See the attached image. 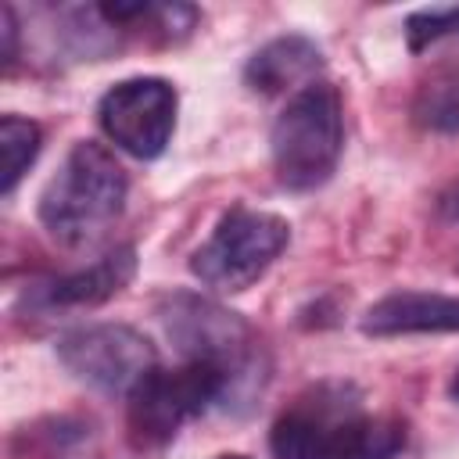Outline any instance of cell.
Instances as JSON below:
<instances>
[{
  "instance_id": "cell-1",
  "label": "cell",
  "mask_w": 459,
  "mask_h": 459,
  "mask_svg": "<svg viewBox=\"0 0 459 459\" xmlns=\"http://www.w3.org/2000/svg\"><path fill=\"white\" fill-rule=\"evenodd\" d=\"M158 319L165 326V337L186 362L215 366L226 377L230 402H244L262 387L265 366L258 337L226 305L194 290H172L158 301Z\"/></svg>"
},
{
  "instance_id": "cell-2",
  "label": "cell",
  "mask_w": 459,
  "mask_h": 459,
  "mask_svg": "<svg viewBox=\"0 0 459 459\" xmlns=\"http://www.w3.org/2000/svg\"><path fill=\"white\" fill-rule=\"evenodd\" d=\"M126 194L129 179L115 154L93 140H79L39 194V222L57 244L82 247L122 215Z\"/></svg>"
},
{
  "instance_id": "cell-3",
  "label": "cell",
  "mask_w": 459,
  "mask_h": 459,
  "mask_svg": "<svg viewBox=\"0 0 459 459\" xmlns=\"http://www.w3.org/2000/svg\"><path fill=\"white\" fill-rule=\"evenodd\" d=\"M341 147H344L341 93L323 79L301 86L276 115L269 133L273 169L280 186L287 190L323 186L341 161Z\"/></svg>"
},
{
  "instance_id": "cell-4",
  "label": "cell",
  "mask_w": 459,
  "mask_h": 459,
  "mask_svg": "<svg viewBox=\"0 0 459 459\" xmlns=\"http://www.w3.org/2000/svg\"><path fill=\"white\" fill-rule=\"evenodd\" d=\"M287 240H290L287 219L237 204L215 222L212 237L194 251L190 273L204 287L233 294L251 287L258 276H265V269L280 258Z\"/></svg>"
},
{
  "instance_id": "cell-5",
  "label": "cell",
  "mask_w": 459,
  "mask_h": 459,
  "mask_svg": "<svg viewBox=\"0 0 459 459\" xmlns=\"http://www.w3.org/2000/svg\"><path fill=\"white\" fill-rule=\"evenodd\" d=\"M129 434L143 448H158L179 434V427L212 405L230 402V384L215 366L183 362L176 369L154 366L129 394Z\"/></svg>"
},
{
  "instance_id": "cell-6",
  "label": "cell",
  "mask_w": 459,
  "mask_h": 459,
  "mask_svg": "<svg viewBox=\"0 0 459 459\" xmlns=\"http://www.w3.org/2000/svg\"><path fill=\"white\" fill-rule=\"evenodd\" d=\"M54 351L75 380L104 394H129L158 366V348L151 344V337H143L126 323H97V326L68 330Z\"/></svg>"
},
{
  "instance_id": "cell-7",
  "label": "cell",
  "mask_w": 459,
  "mask_h": 459,
  "mask_svg": "<svg viewBox=\"0 0 459 459\" xmlns=\"http://www.w3.org/2000/svg\"><path fill=\"white\" fill-rule=\"evenodd\" d=\"M176 108H179V97L172 82L158 75H136V79L115 82L100 97L97 122L118 151L140 161H151L169 147L176 133Z\"/></svg>"
},
{
  "instance_id": "cell-8",
  "label": "cell",
  "mask_w": 459,
  "mask_h": 459,
  "mask_svg": "<svg viewBox=\"0 0 459 459\" xmlns=\"http://www.w3.org/2000/svg\"><path fill=\"white\" fill-rule=\"evenodd\" d=\"M359 412V398L348 384H319L301 394L269 430L276 459H319L344 420Z\"/></svg>"
},
{
  "instance_id": "cell-9",
  "label": "cell",
  "mask_w": 459,
  "mask_h": 459,
  "mask_svg": "<svg viewBox=\"0 0 459 459\" xmlns=\"http://www.w3.org/2000/svg\"><path fill=\"white\" fill-rule=\"evenodd\" d=\"M133 276H136V251H133V244H122L79 273H65V276L29 287L25 305L36 312L93 308V305H104L108 298H115L122 287H129Z\"/></svg>"
},
{
  "instance_id": "cell-10",
  "label": "cell",
  "mask_w": 459,
  "mask_h": 459,
  "mask_svg": "<svg viewBox=\"0 0 459 459\" xmlns=\"http://www.w3.org/2000/svg\"><path fill=\"white\" fill-rule=\"evenodd\" d=\"M359 326L369 337L459 333V298L427 294V290H398V294L373 301Z\"/></svg>"
},
{
  "instance_id": "cell-11",
  "label": "cell",
  "mask_w": 459,
  "mask_h": 459,
  "mask_svg": "<svg viewBox=\"0 0 459 459\" xmlns=\"http://www.w3.org/2000/svg\"><path fill=\"white\" fill-rule=\"evenodd\" d=\"M323 68V50L308 36H276L265 47H258L244 65V82L262 93H283L290 86L316 82V72Z\"/></svg>"
},
{
  "instance_id": "cell-12",
  "label": "cell",
  "mask_w": 459,
  "mask_h": 459,
  "mask_svg": "<svg viewBox=\"0 0 459 459\" xmlns=\"http://www.w3.org/2000/svg\"><path fill=\"white\" fill-rule=\"evenodd\" d=\"M405 448V423L394 416L355 412L337 427L319 459H394Z\"/></svg>"
},
{
  "instance_id": "cell-13",
  "label": "cell",
  "mask_w": 459,
  "mask_h": 459,
  "mask_svg": "<svg viewBox=\"0 0 459 459\" xmlns=\"http://www.w3.org/2000/svg\"><path fill=\"white\" fill-rule=\"evenodd\" d=\"M412 118L430 133H459V68L441 72L416 90Z\"/></svg>"
},
{
  "instance_id": "cell-14",
  "label": "cell",
  "mask_w": 459,
  "mask_h": 459,
  "mask_svg": "<svg viewBox=\"0 0 459 459\" xmlns=\"http://www.w3.org/2000/svg\"><path fill=\"white\" fill-rule=\"evenodd\" d=\"M43 147V129L29 118L18 115H4L0 118V158H4V172H0V190L11 194L18 186V179L29 172V165L36 161Z\"/></svg>"
},
{
  "instance_id": "cell-15",
  "label": "cell",
  "mask_w": 459,
  "mask_h": 459,
  "mask_svg": "<svg viewBox=\"0 0 459 459\" xmlns=\"http://www.w3.org/2000/svg\"><path fill=\"white\" fill-rule=\"evenodd\" d=\"M445 36H459V7H427L405 18L409 50H423Z\"/></svg>"
},
{
  "instance_id": "cell-16",
  "label": "cell",
  "mask_w": 459,
  "mask_h": 459,
  "mask_svg": "<svg viewBox=\"0 0 459 459\" xmlns=\"http://www.w3.org/2000/svg\"><path fill=\"white\" fill-rule=\"evenodd\" d=\"M0 36H4V65L11 68L18 61V18L11 4L0 7Z\"/></svg>"
},
{
  "instance_id": "cell-17",
  "label": "cell",
  "mask_w": 459,
  "mask_h": 459,
  "mask_svg": "<svg viewBox=\"0 0 459 459\" xmlns=\"http://www.w3.org/2000/svg\"><path fill=\"white\" fill-rule=\"evenodd\" d=\"M437 215L445 222H459V179L448 183L441 194H437Z\"/></svg>"
},
{
  "instance_id": "cell-18",
  "label": "cell",
  "mask_w": 459,
  "mask_h": 459,
  "mask_svg": "<svg viewBox=\"0 0 459 459\" xmlns=\"http://www.w3.org/2000/svg\"><path fill=\"white\" fill-rule=\"evenodd\" d=\"M448 394L459 402V369H455V377H452V384H448Z\"/></svg>"
},
{
  "instance_id": "cell-19",
  "label": "cell",
  "mask_w": 459,
  "mask_h": 459,
  "mask_svg": "<svg viewBox=\"0 0 459 459\" xmlns=\"http://www.w3.org/2000/svg\"><path fill=\"white\" fill-rule=\"evenodd\" d=\"M219 459H247V455H237V452H226V455H219Z\"/></svg>"
}]
</instances>
